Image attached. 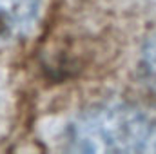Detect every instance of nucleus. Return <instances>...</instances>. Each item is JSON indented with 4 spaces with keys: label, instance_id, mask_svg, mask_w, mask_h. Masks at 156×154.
<instances>
[{
    "label": "nucleus",
    "instance_id": "1",
    "mask_svg": "<svg viewBox=\"0 0 156 154\" xmlns=\"http://www.w3.org/2000/svg\"><path fill=\"white\" fill-rule=\"evenodd\" d=\"M67 149L75 152H156V114L127 103L93 109L71 125Z\"/></svg>",
    "mask_w": 156,
    "mask_h": 154
},
{
    "label": "nucleus",
    "instance_id": "2",
    "mask_svg": "<svg viewBox=\"0 0 156 154\" xmlns=\"http://www.w3.org/2000/svg\"><path fill=\"white\" fill-rule=\"evenodd\" d=\"M42 0H0V42L22 38L35 26Z\"/></svg>",
    "mask_w": 156,
    "mask_h": 154
},
{
    "label": "nucleus",
    "instance_id": "3",
    "mask_svg": "<svg viewBox=\"0 0 156 154\" xmlns=\"http://www.w3.org/2000/svg\"><path fill=\"white\" fill-rule=\"evenodd\" d=\"M140 75L149 91L156 94V33L145 40L140 54Z\"/></svg>",
    "mask_w": 156,
    "mask_h": 154
}]
</instances>
